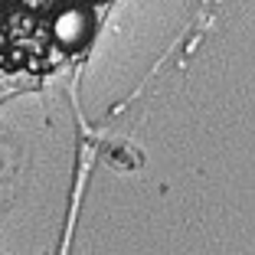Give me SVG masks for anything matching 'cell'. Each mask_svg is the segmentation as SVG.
I'll list each match as a JSON object with an SVG mask.
<instances>
[{
    "label": "cell",
    "instance_id": "cell-1",
    "mask_svg": "<svg viewBox=\"0 0 255 255\" xmlns=\"http://www.w3.org/2000/svg\"><path fill=\"white\" fill-rule=\"evenodd\" d=\"M49 33H53V43L66 53H79L92 43L95 36V13L85 3H72V7H62L53 13L49 23Z\"/></svg>",
    "mask_w": 255,
    "mask_h": 255
},
{
    "label": "cell",
    "instance_id": "cell-2",
    "mask_svg": "<svg viewBox=\"0 0 255 255\" xmlns=\"http://www.w3.org/2000/svg\"><path fill=\"white\" fill-rule=\"evenodd\" d=\"M23 10H33V13H46V10L56 7V0H16Z\"/></svg>",
    "mask_w": 255,
    "mask_h": 255
},
{
    "label": "cell",
    "instance_id": "cell-3",
    "mask_svg": "<svg viewBox=\"0 0 255 255\" xmlns=\"http://www.w3.org/2000/svg\"><path fill=\"white\" fill-rule=\"evenodd\" d=\"M7 13V0H0V16Z\"/></svg>",
    "mask_w": 255,
    "mask_h": 255
}]
</instances>
